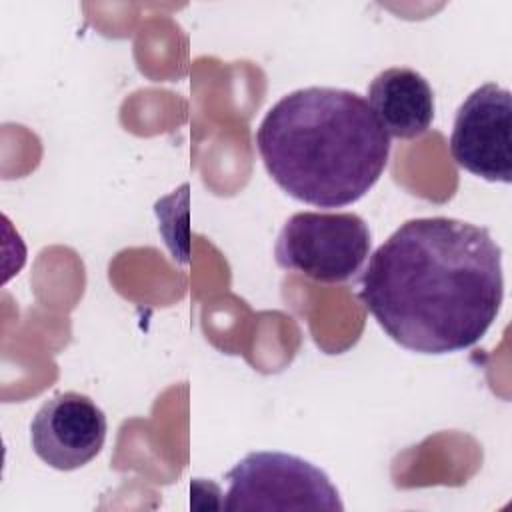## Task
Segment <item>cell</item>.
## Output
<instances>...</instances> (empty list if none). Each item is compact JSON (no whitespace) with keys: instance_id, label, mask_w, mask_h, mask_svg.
I'll list each match as a JSON object with an SVG mask.
<instances>
[{"instance_id":"6da1fadb","label":"cell","mask_w":512,"mask_h":512,"mask_svg":"<svg viewBox=\"0 0 512 512\" xmlns=\"http://www.w3.org/2000/svg\"><path fill=\"white\" fill-rule=\"evenodd\" d=\"M358 296L402 348L460 352L500 312L502 248L484 226L448 216L412 218L374 250Z\"/></svg>"},{"instance_id":"7a4b0ae2","label":"cell","mask_w":512,"mask_h":512,"mask_svg":"<svg viewBox=\"0 0 512 512\" xmlns=\"http://www.w3.org/2000/svg\"><path fill=\"white\" fill-rule=\"evenodd\" d=\"M256 146L272 180L318 208L358 202L382 176L390 136L368 100L330 86L298 88L262 118Z\"/></svg>"},{"instance_id":"3957f363","label":"cell","mask_w":512,"mask_h":512,"mask_svg":"<svg viewBox=\"0 0 512 512\" xmlns=\"http://www.w3.org/2000/svg\"><path fill=\"white\" fill-rule=\"evenodd\" d=\"M370 228L354 212H296L274 246L276 264L322 284L354 278L370 256Z\"/></svg>"},{"instance_id":"277c9868","label":"cell","mask_w":512,"mask_h":512,"mask_svg":"<svg viewBox=\"0 0 512 512\" xmlns=\"http://www.w3.org/2000/svg\"><path fill=\"white\" fill-rule=\"evenodd\" d=\"M224 510H328L344 504L328 474L286 452H250L228 472Z\"/></svg>"},{"instance_id":"5b68a950","label":"cell","mask_w":512,"mask_h":512,"mask_svg":"<svg viewBox=\"0 0 512 512\" xmlns=\"http://www.w3.org/2000/svg\"><path fill=\"white\" fill-rule=\"evenodd\" d=\"M512 94L496 82L482 84L458 106L450 154L454 162L488 182L512 180Z\"/></svg>"},{"instance_id":"8992f818","label":"cell","mask_w":512,"mask_h":512,"mask_svg":"<svg viewBox=\"0 0 512 512\" xmlns=\"http://www.w3.org/2000/svg\"><path fill=\"white\" fill-rule=\"evenodd\" d=\"M104 410L86 394L60 392L48 398L30 422L34 454L56 470H76L96 458L106 442Z\"/></svg>"},{"instance_id":"52a82bcc","label":"cell","mask_w":512,"mask_h":512,"mask_svg":"<svg viewBox=\"0 0 512 512\" xmlns=\"http://www.w3.org/2000/svg\"><path fill=\"white\" fill-rule=\"evenodd\" d=\"M368 104L388 136L412 140L434 120V90L428 80L406 66L386 68L368 84Z\"/></svg>"}]
</instances>
